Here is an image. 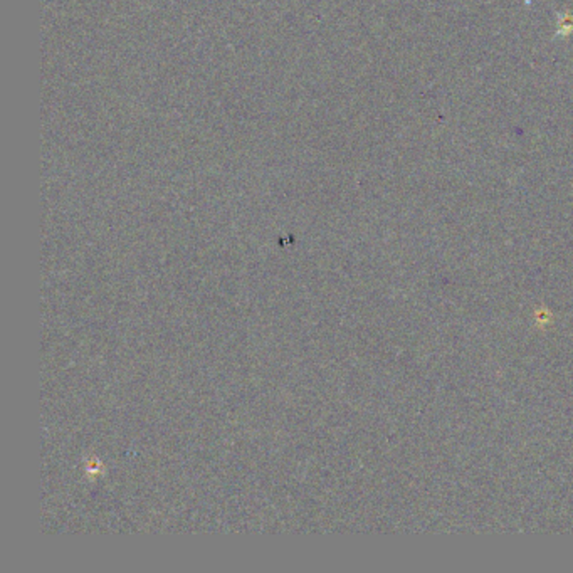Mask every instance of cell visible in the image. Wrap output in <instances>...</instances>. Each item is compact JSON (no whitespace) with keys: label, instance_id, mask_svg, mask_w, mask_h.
Returning a JSON list of instances; mask_svg holds the SVG:
<instances>
[{"label":"cell","instance_id":"6da1fadb","mask_svg":"<svg viewBox=\"0 0 573 573\" xmlns=\"http://www.w3.org/2000/svg\"><path fill=\"white\" fill-rule=\"evenodd\" d=\"M573 36V12L565 11V12H558L557 14V32L553 36V39L557 37H562V39H567V37Z\"/></svg>","mask_w":573,"mask_h":573}]
</instances>
